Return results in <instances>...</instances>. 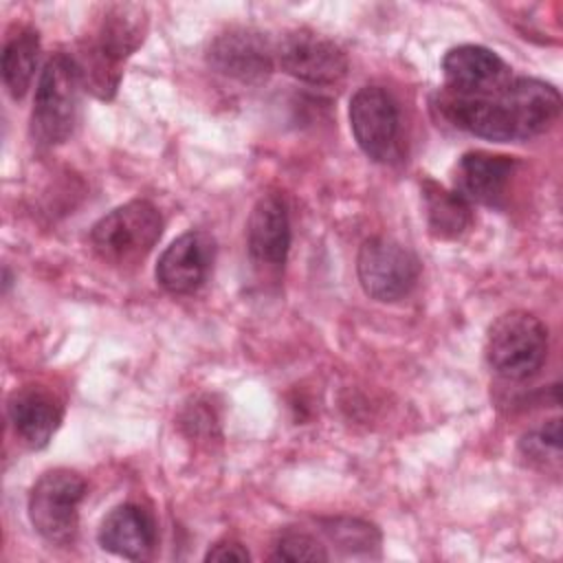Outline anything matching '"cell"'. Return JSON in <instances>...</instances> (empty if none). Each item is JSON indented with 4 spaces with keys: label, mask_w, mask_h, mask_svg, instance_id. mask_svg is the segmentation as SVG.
I'll list each match as a JSON object with an SVG mask.
<instances>
[{
    "label": "cell",
    "mask_w": 563,
    "mask_h": 563,
    "mask_svg": "<svg viewBox=\"0 0 563 563\" xmlns=\"http://www.w3.org/2000/svg\"><path fill=\"white\" fill-rule=\"evenodd\" d=\"M86 482L70 468H51L40 475L29 493V519L35 532L48 543L66 545L79 528V504Z\"/></svg>",
    "instance_id": "obj_5"
},
{
    "label": "cell",
    "mask_w": 563,
    "mask_h": 563,
    "mask_svg": "<svg viewBox=\"0 0 563 563\" xmlns=\"http://www.w3.org/2000/svg\"><path fill=\"white\" fill-rule=\"evenodd\" d=\"M517 141L543 134L561 112V95L552 84L534 77H512L504 90Z\"/></svg>",
    "instance_id": "obj_14"
},
{
    "label": "cell",
    "mask_w": 563,
    "mask_h": 563,
    "mask_svg": "<svg viewBox=\"0 0 563 563\" xmlns=\"http://www.w3.org/2000/svg\"><path fill=\"white\" fill-rule=\"evenodd\" d=\"M7 413L15 435L31 449L51 442L64 413V405L55 391L44 385H26L9 396Z\"/></svg>",
    "instance_id": "obj_15"
},
{
    "label": "cell",
    "mask_w": 563,
    "mask_h": 563,
    "mask_svg": "<svg viewBox=\"0 0 563 563\" xmlns=\"http://www.w3.org/2000/svg\"><path fill=\"white\" fill-rule=\"evenodd\" d=\"M444 84L449 92L486 97L499 92L510 79V66L490 48L462 44L451 48L442 59Z\"/></svg>",
    "instance_id": "obj_10"
},
{
    "label": "cell",
    "mask_w": 563,
    "mask_h": 563,
    "mask_svg": "<svg viewBox=\"0 0 563 563\" xmlns=\"http://www.w3.org/2000/svg\"><path fill=\"white\" fill-rule=\"evenodd\" d=\"M422 200L429 231L440 240H455L464 235L473 222L471 202L457 191H449L433 180H424Z\"/></svg>",
    "instance_id": "obj_18"
},
{
    "label": "cell",
    "mask_w": 563,
    "mask_h": 563,
    "mask_svg": "<svg viewBox=\"0 0 563 563\" xmlns=\"http://www.w3.org/2000/svg\"><path fill=\"white\" fill-rule=\"evenodd\" d=\"M97 539L103 550L117 556L145 559L156 543V523L145 508L121 504L103 517Z\"/></svg>",
    "instance_id": "obj_16"
},
{
    "label": "cell",
    "mask_w": 563,
    "mask_h": 563,
    "mask_svg": "<svg viewBox=\"0 0 563 563\" xmlns=\"http://www.w3.org/2000/svg\"><path fill=\"white\" fill-rule=\"evenodd\" d=\"M356 275L365 295L376 301H396L416 286L420 262L396 240L369 238L358 249Z\"/></svg>",
    "instance_id": "obj_6"
},
{
    "label": "cell",
    "mask_w": 563,
    "mask_h": 563,
    "mask_svg": "<svg viewBox=\"0 0 563 563\" xmlns=\"http://www.w3.org/2000/svg\"><path fill=\"white\" fill-rule=\"evenodd\" d=\"M213 257V238L205 231H187L158 257L156 282L172 295H189L207 282Z\"/></svg>",
    "instance_id": "obj_11"
},
{
    "label": "cell",
    "mask_w": 563,
    "mask_h": 563,
    "mask_svg": "<svg viewBox=\"0 0 563 563\" xmlns=\"http://www.w3.org/2000/svg\"><path fill=\"white\" fill-rule=\"evenodd\" d=\"M275 55L282 70L308 84H336L347 73L343 48L314 31H292L284 35Z\"/></svg>",
    "instance_id": "obj_8"
},
{
    "label": "cell",
    "mask_w": 563,
    "mask_h": 563,
    "mask_svg": "<svg viewBox=\"0 0 563 563\" xmlns=\"http://www.w3.org/2000/svg\"><path fill=\"white\" fill-rule=\"evenodd\" d=\"M354 141L376 163H391L400 147V114L394 97L380 86H363L350 99Z\"/></svg>",
    "instance_id": "obj_7"
},
{
    "label": "cell",
    "mask_w": 563,
    "mask_h": 563,
    "mask_svg": "<svg viewBox=\"0 0 563 563\" xmlns=\"http://www.w3.org/2000/svg\"><path fill=\"white\" fill-rule=\"evenodd\" d=\"M207 62L224 77L244 84H260L273 73L275 53L262 33L244 26H231L211 40Z\"/></svg>",
    "instance_id": "obj_9"
},
{
    "label": "cell",
    "mask_w": 563,
    "mask_h": 563,
    "mask_svg": "<svg viewBox=\"0 0 563 563\" xmlns=\"http://www.w3.org/2000/svg\"><path fill=\"white\" fill-rule=\"evenodd\" d=\"M521 453L530 462L545 464L548 460L559 462L561 455V433H559V420H552L550 424H543L537 431H530L521 438Z\"/></svg>",
    "instance_id": "obj_21"
},
{
    "label": "cell",
    "mask_w": 563,
    "mask_h": 563,
    "mask_svg": "<svg viewBox=\"0 0 563 563\" xmlns=\"http://www.w3.org/2000/svg\"><path fill=\"white\" fill-rule=\"evenodd\" d=\"M249 255L257 266L282 268L290 249V220L282 196L264 194L246 222Z\"/></svg>",
    "instance_id": "obj_13"
},
{
    "label": "cell",
    "mask_w": 563,
    "mask_h": 563,
    "mask_svg": "<svg viewBox=\"0 0 563 563\" xmlns=\"http://www.w3.org/2000/svg\"><path fill=\"white\" fill-rule=\"evenodd\" d=\"M548 354V328L526 310H510L495 319L486 336V361L506 380L534 376Z\"/></svg>",
    "instance_id": "obj_4"
},
{
    "label": "cell",
    "mask_w": 563,
    "mask_h": 563,
    "mask_svg": "<svg viewBox=\"0 0 563 563\" xmlns=\"http://www.w3.org/2000/svg\"><path fill=\"white\" fill-rule=\"evenodd\" d=\"M40 57V35L31 26H15L2 46V81L13 99H22L33 81Z\"/></svg>",
    "instance_id": "obj_17"
},
{
    "label": "cell",
    "mask_w": 563,
    "mask_h": 563,
    "mask_svg": "<svg viewBox=\"0 0 563 563\" xmlns=\"http://www.w3.org/2000/svg\"><path fill=\"white\" fill-rule=\"evenodd\" d=\"M249 559H251L249 550L240 541H233V539L213 543L209 548V552L205 554V561H249Z\"/></svg>",
    "instance_id": "obj_22"
},
{
    "label": "cell",
    "mask_w": 563,
    "mask_h": 563,
    "mask_svg": "<svg viewBox=\"0 0 563 563\" xmlns=\"http://www.w3.org/2000/svg\"><path fill=\"white\" fill-rule=\"evenodd\" d=\"M161 233V211L147 200H130L92 224L90 246L106 264L136 266L156 246Z\"/></svg>",
    "instance_id": "obj_3"
},
{
    "label": "cell",
    "mask_w": 563,
    "mask_h": 563,
    "mask_svg": "<svg viewBox=\"0 0 563 563\" xmlns=\"http://www.w3.org/2000/svg\"><path fill=\"white\" fill-rule=\"evenodd\" d=\"M275 561H328L325 548L303 530H286L273 552Z\"/></svg>",
    "instance_id": "obj_20"
},
{
    "label": "cell",
    "mask_w": 563,
    "mask_h": 563,
    "mask_svg": "<svg viewBox=\"0 0 563 563\" xmlns=\"http://www.w3.org/2000/svg\"><path fill=\"white\" fill-rule=\"evenodd\" d=\"M147 31V11L143 4L103 7L92 33L73 55L86 90L99 99H110L121 79V64L141 46Z\"/></svg>",
    "instance_id": "obj_1"
},
{
    "label": "cell",
    "mask_w": 563,
    "mask_h": 563,
    "mask_svg": "<svg viewBox=\"0 0 563 563\" xmlns=\"http://www.w3.org/2000/svg\"><path fill=\"white\" fill-rule=\"evenodd\" d=\"M81 77L73 55L55 53L44 64L31 112V136L42 147L64 143L75 128Z\"/></svg>",
    "instance_id": "obj_2"
},
{
    "label": "cell",
    "mask_w": 563,
    "mask_h": 563,
    "mask_svg": "<svg viewBox=\"0 0 563 563\" xmlns=\"http://www.w3.org/2000/svg\"><path fill=\"white\" fill-rule=\"evenodd\" d=\"M323 532L330 537V541H334L339 548L352 554L356 550H369L372 545H378L376 528L358 519H347V517L328 519Z\"/></svg>",
    "instance_id": "obj_19"
},
{
    "label": "cell",
    "mask_w": 563,
    "mask_h": 563,
    "mask_svg": "<svg viewBox=\"0 0 563 563\" xmlns=\"http://www.w3.org/2000/svg\"><path fill=\"white\" fill-rule=\"evenodd\" d=\"M517 161L506 154L473 150L460 156L453 169V185L466 202L499 205L515 176Z\"/></svg>",
    "instance_id": "obj_12"
}]
</instances>
